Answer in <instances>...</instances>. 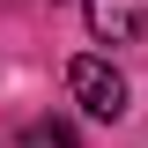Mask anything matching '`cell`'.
Returning <instances> with one entry per match:
<instances>
[{"label":"cell","instance_id":"7a4b0ae2","mask_svg":"<svg viewBox=\"0 0 148 148\" xmlns=\"http://www.w3.org/2000/svg\"><path fill=\"white\" fill-rule=\"evenodd\" d=\"M89 30L104 45H141L148 37V0H89Z\"/></svg>","mask_w":148,"mask_h":148},{"label":"cell","instance_id":"3957f363","mask_svg":"<svg viewBox=\"0 0 148 148\" xmlns=\"http://www.w3.org/2000/svg\"><path fill=\"white\" fill-rule=\"evenodd\" d=\"M22 148H82V141H74L67 119H30L22 126Z\"/></svg>","mask_w":148,"mask_h":148},{"label":"cell","instance_id":"6da1fadb","mask_svg":"<svg viewBox=\"0 0 148 148\" xmlns=\"http://www.w3.org/2000/svg\"><path fill=\"white\" fill-rule=\"evenodd\" d=\"M67 89H74V104L89 111V119H104V126H111V119H126V74L111 67V59L82 52V59L67 67Z\"/></svg>","mask_w":148,"mask_h":148}]
</instances>
